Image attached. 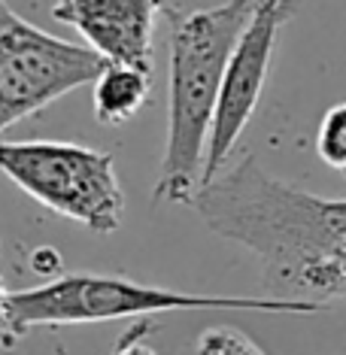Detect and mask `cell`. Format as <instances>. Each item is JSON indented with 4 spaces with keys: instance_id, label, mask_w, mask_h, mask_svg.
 <instances>
[{
    "instance_id": "6da1fadb",
    "label": "cell",
    "mask_w": 346,
    "mask_h": 355,
    "mask_svg": "<svg viewBox=\"0 0 346 355\" xmlns=\"http://www.w3.org/2000/svg\"><path fill=\"white\" fill-rule=\"evenodd\" d=\"M191 207L213 234L259 261L268 297L325 310L346 301V198L313 195L243 155L200 185Z\"/></svg>"
},
{
    "instance_id": "7a4b0ae2",
    "label": "cell",
    "mask_w": 346,
    "mask_h": 355,
    "mask_svg": "<svg viewBox=\"0 0 346 355\" xmlns=\"http://www.w3.org/2000/svg\"><path fill=\"white\" fill-rule=\"evenodd\" d=\"M255 3H158L167 25L171 83H167V140L152 198L191 204L204 171L207 134L219 98L225 64L243 34Z\"/></svg>"
},
{
    "instance_id": "3957f363",
    "label": "cell",
    "mask_w": 346,
    "mask_h": 355,
    "mask_svg": "<svg viewBox=\"0 0 346 355\" xmlns=\"http://www.w3.org/2000/svg\"><path fill=\"white\" fill-rule=\"evenodd\" d=\"M180 310H243L273 316H313L325 306L307 301H277V297L246 295H186L173 288L143 286L125 277L103 273H61L43 286L10 292L6 297V340L10 349L31 328L94 325L116 319H155Z\"/></svg>"
},
{
    "instance_id": "277c9868",
    "label": "cell",
    "mask_w": 346,
    "mask_h": 355,
    "mask_svg": "<svg viewBox=\"0 0 346 355\" xmlns=\"http://www.w3.org/2000/svg\"><path fill=\"white\" fill-rule=\"evenodd\" d=\"M0 173L37 204L112 234L125 222V191L110 152L61 140H0Z\"/></svg>"
},
{
    "instance_id": "5b68a950",
    "label": "cell",
    "mask_w": 346,
    "mask_h": 355,
    "mask_svg": "<svg viewBox=\"0 0 346 355\" xmlns=\"http://www.w3.org/2000/svg\"><path fill=\"white\" fill-rule=\"evenodd\" d=\"M107 67L92 49L31 25L0 3V134L46 110Z\"/></svg>"
},
{
    "instance_id": "8992f818",
    "label": "cell",
    "mask_w": 346,
    "mask_h": 355,
    "mask_svg": "<svg viewBox=\"0 0 346 355\" xmlns=\"http://www.w3.org/2000/svg\"><path fill=\"white\" fill-rule=\"evenodd\" d=\"M292 15H295V3H286V0H261V3H255L243 34L237 37L231 58L225 64L219 98H216V110L210 119L200 185L216 180L231 164V152L237 149L240 134L246 131L249 119L255 116V107H259L261 92L268 85L279 31L286 28V21Z\"/></svg>"
},
{
    "instance_id": "52a82bcc",
    "label": "cell",
    "mask_w": 346,
    "mask_h": 355,
    "mask_svg": "<svg viewBox=\"0 0 346 355\" xmlns=\"http://www.w3.org/2000/svg\"><path fill=\"white\" fill-rule=\"evenodd\" d=\"M52 19L70 25L103 64L152 70L158 3L152 0H61L52 3Z\"/></svg>"
},
{
    "instance_id": "ba28073f",
    "label": "cell",
    "mask_w": 346,
    "mask_h": 355,
    "mask_svg": "<svg viewBox=\"0 0 346 355\" xmlns=\"http://www.w3.org/2000/svg\"><path fill=\"white\" fill-rule=\"evenodd\" d=\"M152 79L149 73L131 67H116L107 64L101 76L92 83V103L94 119L101 125H125L149 103Z\"/></svg>"
},
{
    "instance_id": "9c48e42d",
    "label": "cell",
    "mask_w": 346,
    "mask_h": 355,
    "mask_svg": "<svg viewBox=\"0 0 346 355\" xmlns=\"http://www.w3.org/2000/svg\"><path fill=\"white\" fill-rule=\"evenodd\" d=\"M316 152L331 171L346 176V101L322 116L316 131Z\"/></svg>"
},
{
    "instance_id": "30bf717a",
    "label": "cell",
    "mask_w": 346,
    "mask_h": 355,
    "mask_svg": "<svg viewBox=\"0 0 346 355\" xmlns=\"http://www.w3.org/2000/svg\"><path fill=\"white\" fill-rule=\"evenodd\" d=\"M195 355H264V349L234 325H213L198 334Z\"/></svg>"
},
{
    "instance_id": "8fae6325",
    "label": "cell",
    "mask_w": 346,
    "mask_h": 355,
    "mask_svg": "<svg viewBox=\"0 0 346 355\" xmlns=\"http://www.w3.org/2000/svg\"><path fill=\"white\" fill-rule=\"evenodd\" d=\"M155 328H158L155 319H137L134 325L128 328L125 334L116 340V349H112V355H158V352L146 343V337H149Z\"/></svg>"
},
{
    "instance_id": "7c38bea8",
    "label": "cell",
    "mask_w": 346,
    "mask_h": 355,
    "mask_svg": "<svg viewBox=\"0 0 346 355\" xmlns=\"http://www.w3.org/2000/svg\"><path fill=\"white\" fill-rule=\"evenodd\" d=\"M31 268H34L37 273H43V277L58 279L64 264H61V255L55 252L52 246H40V249H34V255H31Z\"/></svg>"
},
{
    "instance_id": "4fadbf2b",
    "label": "cell",
    "mask_w": 346,
    "mask_h": 355,
    "mask_svg": "<svg viewBox=\"0 0 346 355\" xmlns=\"http://www.w3.org/2000/svg\"><path fill=\"white\" fill-rule=\"evenodd\" d=\"M6 297H10V292L3 288V277H0V346L10 349V340H6Z\"/></svg>"
}]
</instances>
